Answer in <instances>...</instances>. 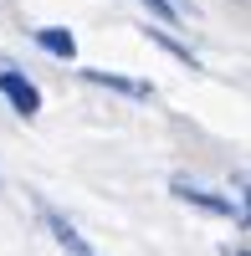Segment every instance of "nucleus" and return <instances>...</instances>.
Returning <instances> with one entry per match:
<instances>
[{
  "mask_svg": "<svg viewBox=\"0 0 251 256\" xmlns=\"http://www.w3.org/2000/svg\"><path fill=\"white\" fill-rule=\"evenodd\" d=\"M170 190H174L184 205H200V210H210V216H236V220L246 226V205H241V200H226V195H216V190H205V184H190L184 174H174Z\"/></svg>",
  "mask_w": 251,
  "mask_h": 256,
  "instance_id": "nucleus-1",
  "label": "nucleus"
},
{
  "mask_svg": "<svg viewBox=\"0 0 251 256\" xmlns=\"http://www.w3.org/2000/svg\"><path fill=\"white\" fill-rule=\"evenodd\" d=\"M0 92L10 98V108H16L20 118H36V113H41V92H36V82L20 77L16 67H0Z\"/></svg>",
  "mask_w": 251,
  "mask_h": 256,
  "instance_id": "nucleus-2",
  "label": "nucleus"
},
{
  "mask_svg": "<svg viewBox=\"0 0 251 256\" xmlns=\"http://www.w3.org/2000/svg\"><path fill=\"white\" fill-rule=\"evenodd\" d=\"M41 220H46V230H52V236H56V246L62 251H72V256H98L88 241H82V230L67 220V216H62V210H52V205H41Z\"/></svg>",
  "mask_w": 251,
  "mask_h": 256,
  "instance_id": "nucleus-3",
  "label": "nucleus"
},
{
  "mask_svg": "<svg viewBox=\"0 0 251 256\" xmlns=\"http://www.w3.org/2000/svg\"><path fill=\"white\" fill-rule=\"evenodd\" d=\"M36 46H41V52H52V56H62V62H72V56H77L72 31H62V26H41V31H36Z\"/></svg>",
  "mask_w": 251,
  "mask_h": 256,
  "instance_id": "nucleus-4",
  "label": "nucleus"
},
{
  "mask_svg": "<svg viewBox=\"0 0 251 256\" xmlns=\"http://www.w3.org/2000/svg\"><path fill=\"white\" fill-rule=\"evenodd\" d=\"M92 88H113V92H128V98H149V82H128V77H113V72H82Z\"/></svg>",
  "mask_w": 251,
  "mask_h": 256,
  "instance_id": "nucleus-5",
  "label": "nucleus"
},
{
  "mask_svg": "<svg viewBox=\"0 0 251 256\" xmlns=\"http://www.w3.org/2000/svg\"><path fill=\"white\" fill-rule=\"evenodd\" d=\"M149 41H159V46H164V52H170V56H180V62H184V67H190V72L200 67V56H195L190 46H180V41H174L170 31H149Z\"/></svg>",
  "mask_w": 251,
  "mask_h": 256,
  "instance_id": "nucleus-6",
  "label": "nucleus"
},
{
  "mask_svg": "<svg viewBox=\"0 0 251 256\" xmlns=\"http://www.w3.org/2000/svg\"><path fill=\"white\" fill-rule=\"evenodd\" d=\"M138 6H149L159 20H180V10H174V0H138Z\"/></svg>",
  "mask_w": 251,
  "mask_h": 256,
  "instance_id": "nucleus-7",
  "label": "nucleus"
},
{
  "mask_svg": "<svg viewBox=\"0 0 251 256\" xmlns=\"http://www.w3.org/2000/svg\"><path fill=\"white\" fill-rule=\"evenodd\" d=\"M226 256H246V251H241V246H236V251H231V246H226Z\"/></svg>",
  "mask_w": 251,
  "mask_h": 256,
  "instance_id": "nucleus-8",
  "label": "nucleus"
}]
</instances>
